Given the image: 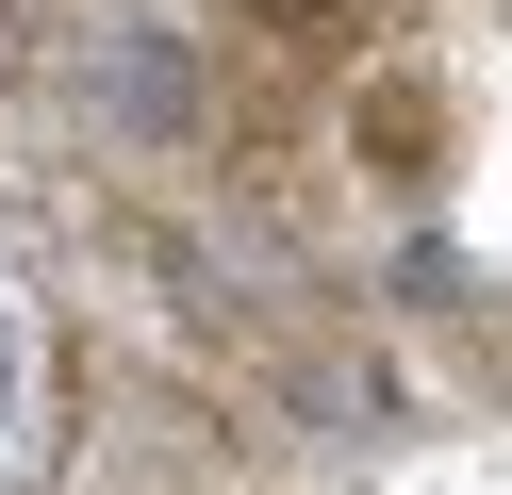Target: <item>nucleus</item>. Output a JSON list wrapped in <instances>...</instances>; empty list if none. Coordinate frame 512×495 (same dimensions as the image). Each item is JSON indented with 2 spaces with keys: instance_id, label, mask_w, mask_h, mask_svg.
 <instances>
[{
  "instance_id": "1",
  "label": "nucleus",
  "mask_w": 512,
  "mask_h": 495,
  "mask_svg": "<svg viewBox=\"0 0 512 495\" xmlns=\"http://www.w3.org/2000/svg\"><path fill=\"white\" fill-rule=\"evenodd\" d=\"M83 83H100L116 132H215V83L182 66V33H100V50H83Z\"/></svg>"
},
{
  "instance_id": "2",
  "label": "nucleus",
  "mask_w": 512,
  "mask_h": 495,
  "mask_svg": "<svg viewBox=\"0 0 512 495\" xmlns=\"http://www.w3.org/2000/svg\"><path fill=\"white\" fill-rule=\"evenodd\" d=\"M347 149H364L380 182H430L446 165V83H413V66L397 83H347Z\"/></svg>"
},
{
  "instance_id": "3",
  "label": "nucleus",
  "mask_w": 512,
  "mask_h": 495,
  "mask_svg": "<svg viewBox=\"0 0 512 495\" xmlns=\"http://www.w3.org/2000/svg\"><path fill=\"white\" fill-rule=\"evenodd\" d=\"M265 50H298V66H347V33H364V0H232Z\"/></svg>"
}]
</instances>
